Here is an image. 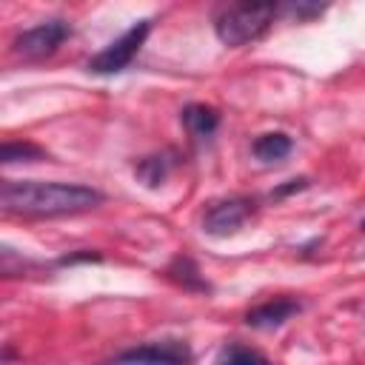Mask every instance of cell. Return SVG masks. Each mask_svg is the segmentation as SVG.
I'll return each mask as SVG.
<instances>
[{
    "label": "cell",
    "instance_id": "9c48e42d",
    "mask_svg": "<svg viewBox=\"0 0 365 365\" xmlns=\"http://www.w3.org/2000/svg\"><path fill=\"white\" fill-rule=\"evenodd\" d=\"M165 277H168L171 282H177L180 288H185V291H200V294H208V291H211V285H208V279H202L197 262H194L191 257H185V254H180V257H174V259L168 262Z\"/></svg>",
    "mask_w": 365,
    "mask_h": 365
},
{
    "label": "cell",
    "instance_id": "e0dca14e",
    "mask_svg": "<svg viewBox=\"0 0 365 365\" xmlns=\"http://www.w3.org/2000/svg\"><path fill=\"white\" fill-rule=\"evenodd\" d=\"M362 228H365V220H362Z\"/></svg>",
    "mask_w": 365,
    "mask_h": 365
},
{
    "label": "cell",
    "instance_id": "7a4b0ae2",
    "mask_svg": "<svg viewBox=\"0 0 365 365\" xmlns=\"http://www.w3.org/2000/svg\"><path fill=\"white\" fill-rule=\"evenodd\" d=\"M277 14H279V6L274 3H234L214 17V34L222 46L237 48L259 40L271 29Z\"/></svg>",
    "mask_w": 365,
    "mask_h": 365
},
{
    "label": "cell",
    "instance_id": "277c9868",
    "mask_svg": "<svg viewBox=\"0 0 365 365\" xmlns=\"http://www.w3.org/2000/svg\"><path fill=\"white\" fill-rule=\"evenodd\" d=\"M148 31H151V20L134 23L128 31H123L114 43H108L103 51H97L88 60V71H94V74H117V71H123L137 57V51L145 43Z\"/></svg>",
    "mask_w": 365,
    "mask_h": 365
},
{
    "label": "cell",
    "instance_id": "52a82bcc",
    "mask_svg": "<svg viewBox=\"0 0 365 365\" xmlns=\"http://www.w3.org/2000/svg\"><path fill=\"white\" fill-rule=\"evenodd\" d=\"M302 311V302L299 299H291V297H277V299H268V302H259L254 305L248 314H245V325L257 328V331H271V328H279L285 325L294 314Z\"/></svg>",
    "mask_w": 365,
    "mask_h": 365
},
{
    "label": "cell",
    "instance_id": "8fae6325",
    "mask_svg": "<svg viewBox=\"0 0 365 365\" xmlns=\"http://www.w3.org/2000/svg\"><path fill=\"white\" fill-rule=\"evenodd\" d=\"M168 171H171V160H168L165 154H148V157H143V160L134 165L137 180H140L143 185H148V188L163 185L165 177H168Z\"/></svg>",
    "mask_w": 365,
    "mask_h": 365
},
{
    "label": "cell",
    "instance_id": "9a60e30c",
    "mask_svg": "<svg viewBox=\"0 0 365 365\" xmlns=\"http://www.w3.org/2000/svg\"><path fill=\"white\" fill-rule=\"evenodd\" d=\"M103 257L97 251H77V254H66L60 259V265H74V262H100Z\"/></svg>",
    "mask_w": 365,
    "mask_h": 365
},
{
    "label": "cell",
    "instance_id": "30bf717a",
    "mask_svg": "<svg viewBox=\"0 0 365 365\" xmlns=\"http://www.w3.org/2000/svg\"><path fill=\"white\" fill-rule=\"evenodd\" d=\"M291 148H294V140H291L288 134H282V131L259 134V137L254 140V145H251L254 157H257V160H262V163H277V160L288 157V154H291Z\"/></svg>",
    "mask_w": 365,
    "mask_h": 365
},
{
    "label": "cell",
    "instance_id": "8992f818",
    "mask_svg": "<svg viewBox=\"0 0 365 365\" xmlns=\"http://www.w3.org/2000/svg\"><path fill=\"white\" fill-rule=\"evenodd\" d=\"M251 211H254V202L248 197L217 200L202 214V231L211 234V237H228V234H234V231H240L245 225Z\"/></svg>",
    "mask_w": 365,
    "mask_h": 365
},
{
    "label": "cell",
    "instance_id": "4fadbf2b",
    "mask_svg": "<svg viewBox=\"0 0 365 365\" xmlns=\"http://www.w3.org/2000/svg\"><path fill=\"white\" fill-rule=\"evenodd\" d=\"M214 365H271V362L262 359L257 351H251V348L234 342V345H225V348L220 351V356H217Z\"/></svg>",
    "mask_w": 365,
    "mask_h": 365
},
{
    "label": "cell",
    "instance_id": "5b68a950",
    "mask_svg": "<svg viewBox=\"0 0 365 365\" xmlns=\"http://www.w3.org/2000/svg\"><path fill=\"white\" fill-rule=\"evenodd\" d=\"M191 359H194V354H191L188 342L160 339V342H145L131 351H123L103 365H191Z\"/></svg>",
    "mask_w": 365,
    "mask_h": 365
},
{
    "label": "cell",
    "instance_id": "7c38bea8",
    "mask_svg": "<svg viewBox=\"0 0 365 365\" xmlns=\"http://www.w3.org/2000/svg\"><path fill=\"white\" fill-rule=\"evenodd\" d=\"M46 160V151L34 143H3L0 148V163L11 165V163H37Z\"/></svg>",
    "mask_w": 365,
    "mask_h": 365
},
{
    "label": "cell",
    "instance_id": "3957f363",
    "mask_svg": "<svg viewBox=\"0 0 365 365\" xmlns=\"http://www.w3.org/2000/svg\"><path fill=\"white\" fill-rule=\"evenodd\" d=\"M68 34H71V26H68L66 20H60V17L43 20V23H37V26L20 31V34L14 37V43H11V51H14V57L29 60V63L46 60V57H51V54L68 40Z\"/></svg>",
    "mask_w": 365,
    "mask_h": 365
},
{
    "label": "cell",
    "instance_id": "2e32d148",
    "mask_svg": "<svg viewBox=\"0 0 365 365\" xmlns=\"http://www.w3.org/2000/svg\"><path fill=\"white\" fill-rule=\"evenodd\" d=\"M305 185H308V180H305V177H297V180H288L285 185L274 188V191H271V197H288V194H294V191H302Z\"/></svg>",
    "mask_w": 365,
    "mask_h": 365
},
{
    "label": "cell",
    "instance_id": "ba28073f",
    "mask_svg": "<svg viewBox=\"0 0 365 365\" xmlns=\"http://www.w3.org/2000/svg\"><path fill=\"white\" fill-rule=\"evenodd\" d=\"M180 117H182L185 131H188L191 137H197V140H205V137H211V134L220 128V111L211 108V106H205V103H191V106H185Z\"/></svg>",
    "mask_w": 365,
    "mask_h": 365
},
{
    "label": "cell",
    "instance_id": "6da1fadb",
    "mask_svg": "<svg viewBox=\"0 0 365 365\" xmlns=\"http://www.w3.org/2000/svg\"><path fill=\"white\" fill-rule=\"evenodd\" d=\"M106 194L83 182H40L6 180L0 185V205L20 217H68L103 205Z\"/></svg>",
    "mask_w": 365,
    "mask_h": 365
},
{
    "label": "cell",
    "instance_id": "5bb4252c",
    "mask_svg": "<svg viewBox=\"0 0 365 365\" xmlns=\"http://www.w3.org/2000/svg\"><path fill=\"white\" fill-rule=\"evenodd\" d=\"M279 11H285V14L297 17V20H311V17H319L325 11V6H317V3H288Z\"/></svg>",
    "mask_w": 365,
    "mask_h": 365
}]
</instances>
